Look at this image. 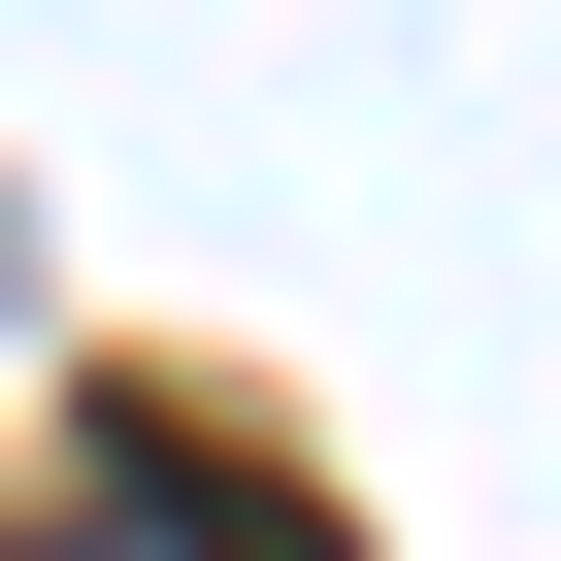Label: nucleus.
<instances>
[{
  "mask_svg": "<svg viewBox=\"0 0 561 561\" xmlns=\"http://www.w3.org/2000/svg\"><path fill=\"white\" fill-rule=\"evenodd\" d=\"M34 561H331V528H298V495H264V462H198V430L133 397V430L67 462V528H34Z\"/></svg>",
  "mask_w": 561,
  "mask_h": 561,
  "instance_id": "1",
  "label": "nucleus"
}]
</instances>
